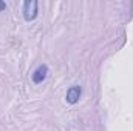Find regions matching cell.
Segmentation results:
<instances>
[{"instance_id":"3","label":"cell","mask_w":133,"mask_h":131,"mask_svg":"<svg viewBox=\"0 0 133 131\" xmlns=\"http://www.w3.org/2000/svg\"><path fill=\"white\" fill-rule=\"evenodd\" d=\"M81 94H82V90H81V86H70L68 88V91H66V102L68 103H76L79 97H81Z\"/></svg>"},{"instance_id":"2","label":"cell","mask_w":133,"mask_h":131,"mask_svg":"<svg viewBox=\"0 0 133 131\" xmlns=\"http://www.w3.org/2000/svg\"><path fill=\"white\" fill-rule=\"evenodd\" d=\"M46 76H48V66L46 65H40L33 72L31 79H33V82L36 83V85H39V83H42V82L46 79Z\"/></svg>"},{"instance_id":"1","label":"cell","mask_w":133,"mask_h":131,"mask_svg":"<svg viewBox=\"0 0 133 131\" xmlns=\"http://www.w3.org/2000/svg\"><path fill=\"white\" fill-rule=\"evenodd\" d=\"M37 6H39L37 0H26L23 3V17H25L26 22H31L37 17V12H39Z\"/></svg>"},{"instance_id":"4","label":"cell","mask_w":133,"mask_h":131,"mask_svg":"<svg viewBox=\"0 0 133 131\" xmlns=\"http://www.w3.org/2000/svg\"><path fill=\"white\" fill-rule=\"evenodd\" d=\"M5 9H6V3L0 0V11H5Z\"/></svg>"}]
</instances>
